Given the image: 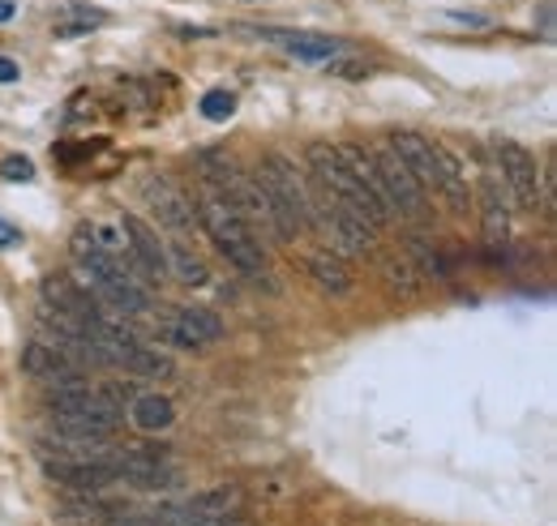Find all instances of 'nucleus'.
<instances>
[{
  "instance_id": "1",
  "label": "nucleus",
  "mask_w": 557,
  "mask_h": 526,
  "mask_svg": "<svg viewBox=\"0 0 557 526\" xmlns=\"http://www.w3.org/2000/svg\"><path fill=\"white\" fill-rule=\"evenodd\" d=\"M305 163H309V176L339 201L344 210L360 214L373 231H386L391 227V205L382 201L373 176H369V159H364V146L344 141V146H331V141H309L305 150Z\"/></svg>"
},
{
  "instance_id": "2",
  "label": "nucleus",
  "mask_w": 557,
  "mask_h": 526,
  "mask_svg": "<svg viewBox=\"0 0 557 526\" xmlns=\"http://www.w3.org/2000/svg\"><path fill=\"white\" fill-rule=\"evenodd\" d=\"M386 146L408 163V172L417 176L420 189H429V193H437V198L446 201L450 214H468V210H472L463 163H459L442 141H429V137H420V133H412V129H399V133H391Z\"/></svg>"
},
{
  "instance_id": "3",
  "label": "nucleus",
  "mask_w": 557,
  "mask_h": 526,
  "mask_svg": "<svg viewBox=\"0 0 557 526\" xmlns=\"http://www.w3.org/2000/svg\"><path fill=\"white\" fill-rule=\"evenodd\" d=\"M194 218L202 223V231L214 240V249L227 258L232 270H240L245 278H262L267 274V249H262L258 231L232 210V201L223 193L207 189L202 198L194 201Z\"/></svg>"
},
{
  "instance_id": "4",
  "label": "nucleus",
  "mask_w": 557,
  "mask_h": 526,
  "mask_svg": "<svg viewBox=\"0 0 557 526\" xmlns=\"http://www.w3.org/2000/svg\"><path fill=\"white\" fill-rule=\"evenodd\" d=\"M253 180L267 198L275 240H296L309 227V172H300L287 154L271 150V154H262Z\"/></svg>"
},
{
  "instance_id": "5",
  "label": "nucleus",
  "mask_w": 557,
  "mask_h": 526,
  "mask_svg": "<svg viewBox=\"0 0 557 526\" xmlns=\"http://www.w3.org/2000/svg\"><path fill=\"white\" fill-rule=\"evenodd\" d=\"M364 159H369V176L377 185L382 201L391 205V214L399 218H424V189L417 185V176L408 172V163L391 150V146H364Z\"/></svg>"
},
{
  "instance_id": "6",
  "label": "nucleus",
  "mask_w": 557,
  "mask_h": 526,
  "mask_svg": "<svg viewBox=\"0 0 557 526\" xmlns=\"http://www.w3.org/2000/svg\"><path fill=\"white\" fill-rule=\"evenodd\" d=\"M493 154H497L502 185L510 189V198L519 201L523 210H541V167H536V154L528 146L510 141V137H497Z\"/></svg>"
},
{
  "instance_id": "7",
  "label": "nucleus",
  "mask_w": 557,
  "mask_h": 526,
  "mask_svg": "<svg viewBox=\"0 0 557 526\" xmlns=\"http://www.w3.org/2000/svg\"><path fill=\"white\" fill-rule=\"evenodd\" d=\"M44 471L52 475V484H61L70 492H103V488L121 484V471H116L108 450L95 459H48Z\"/></svg>"
},
{
  "instance_id": "8",
  "label": "nucleus",
  "mask_w": 557,
  "mask_h": 526,
  "mask_svg": "<svg viewBox=\"0 0 557 526\" xmlns=\"http://www.w3.org/2000/svg\"><path fill=\"white\" fill-rule=\"evenodd\" d=\"M22 373L44 386H77L82 381V364L61 342H44V338H30L22 347Z\"/></svg>"
},
{
  "instance_id": "9",
  "label": "nucleus",
  "mask_w": 557,
  "mask_h": 526,
  "mask_svg": "<svg viewBox=\"0 0 557 526\" xmlns=\"http://www.w3.org/2000/svg\"><path fill=\"white\" fill-rule=\"evenodd\" d=\"M163 338L176 342L181 351H202V347L223 338V322L210 309H176L172 322L163 326Z\"/></svg>"
},
{
  "instance_id": "10",
  "label": "nucleus",
  "mask_w": 557,
  "mask_h": 526,
  "mask_svg": "<svg viewBox=\"0 0 557 526\" xmlns=\"http://www.w3.org/2000/svg\"><path fill=\"white\" fill-rule=\"evenodd\" d=\"M121 236H125L129 253L141 262V270L159 283V278L168 274V245L154 236V227H150V223H141L138 214H121Z\"/></svg>"
},
{
  "instance_id": "11",
  "label": "nucleus",
  "mask_w": 557,
  "mask_h": 526,
  "mask_svg": "<svg viewBox=\"0 0 557 526\" xmlns=\"http://www.w3.org/2000/svg\"><path fill=\"white\" fill-rule=\"evenodd\" d=\"M481 227H485V240L493 249L510 240V198L493 172H481Z\"/></svg>"
},
{
  "instance_id": "12",
  "label": "nucleus",
  "mask_w": 557,
  "mask_h": 526,
  "mask_svg": "<svg viewBox=\"0 0 557 526\" xmlns=\"http://www.w3.org/2000/svg\"><path fill=\"white\" fill-rule=\"evenodd\" d=\"M146 198L154 201V214H159V223H168L172 231H189L198 218H194V201L185 198L168 176H154L150 185H146Z\"/></svg>"
},
{
  "instance_id": "13",
  "label": "nucleus",
  "mask_w": 557,
  "mask_h": 526,
  "mask_svg": "<svg viewBox=\"0 0 557 526\" xmlns=\"http://www.w3.org/2000/svg\"><path fill=\"white\" fill-rule=\"evenodd\" d=\"M267 39H275V43H283L296 61H335L344 48L335 43V39H326V35H283V30H267Z\"/></svg>"
},
{
  "instance_id": "14",
  "label": "nucleus",
  "mask_w": 557,
  "mask_h": 526,
  "mask_svg": "<svg viewBox=\"0 0 557 526\" xmlns=\"http://www.w3.org/2000/svg\"><path fill=\"white\" fill-rule=\"evenodd\" d=\"M129 419L138 424L141 433H163V428H172V419H176V411H172V398L138 394L134 402H129Z\"/></svg>"
},
{
  "instance_id": "15",
  "label": "nucleus",
  "mask_w": 557,
  "mask_h": 526,
  "mask_svg": "<svg viewBox=\"0 0 557 526\" xmlns=\"http://www.w3.org/2000/svg\"><path fill=\"white\" fill-rule=\"evenodd\" d=\"M305 270L313 274L318 287H326V291H335V296H348L351 291L348 265L339 262V258H331V253H309V258H305Z\"/></svg>"
},
{
  "instance_id": "16",
  "label": "nucleus",
  "mask_w": 557,
  "mask_h": 526,
  "mask_svg": "<svg viewBox=\"0 0 557 526\" xmlns=\"http://www.w3.org/2000/svg\"><path fill=\"white\" fill-rule=\"evenodd\" d=\"M168 274H176V278L189 283V287H202V283H207V265L198 262L185 245H168Z\"/></svg>"
},
{
  "instance_id": "17",
  "label": "nucleus",
  "mask_w": 557,
  "mask_h": 526,
  "mask_svg": "<svg viewBox=\"0 0 557 526\" xmlns=\"http://www.w3.org/2000/svg\"><path fill=\"white\" fill-rule=\"evenodd\" d=\"M408 253L420 262L417 274H429V278H446V274H450V262H446L437 249H429L424 236H412V240H408Z\"/></svg>"
},
{
  "instance_id": "18",
  "label": "nucleus",
  "mask_w": 557,
  "mask_h": 526,
  "mask_svg": "<svg viewBox=\"0 0 557 526\" xmlns=\"http://www.w3.org/2000/svg\"><path fill=\"white\" fill-rule=\"evenodd\" d=\"M382 274H386V283H391V287H404L408 296L420 287L417 278H412V274H417V265L408 262V258H391V262H382Z\"/></svg>"
},
{
  "instance_id": "19",
  "label": "nucleus",
  "mask_w": 557,
  "mask_h": 526,
  "mask_svg": "<svg viewBox=\"0 0 557 526\" xmlns=\"http://www.w3.org/2000/svg\"><path fill=\"white\" fill-rule=\"evenodd\" d=\"M236 112V95L232 90H207L202 95V116L207 121H227Z\"/></svg>"
},
{
  "instance_id": "20",
  "label": "nucleus",
  "mask_w": 557,
  "mask_h": 526,
  "mask_svg": "<svg viewBox=\"0 0 557 526\" xmlns=\"http://www.w3.org/2000/svg\"><path fill=\"white\" fill-rule=\"evenodd\" d=\"M0 176H4V180H13V185H17V180L26 185V180H35V163H30V159H17V154H9V159L0 163Z\"/></svg>"
},
{
  "instance_id": "21",
  "label": "nucleus",
  "mask_w": 557,
  "mask_h": 526,
  "mask_svg": "<svg viewBox=\"0 0 557 526\" xmlns=\"http://www.w3.org/2000/svg\"><path fill=\"white\" fill-rule=\"evenodd\" d=\"M0 82H17V65L9 57H0Z\"/></svg>"
},
{
  "instance_id": "22",
  "label": "nucleus",
  "mask_w": 557,
  "mask_h": 526,
  "mask_svg": "<svg viewBox=\"0 0 557 526\" xmlns=\"http://www.w3.org/2000/svg\"><path fill=\"white\" fill-rule=\"evenodd\" d=\"M9 17H13V4H9V0H0V22H9Z\"/></svg>"
}]
</instances>
